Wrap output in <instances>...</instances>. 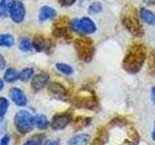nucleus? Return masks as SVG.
<instances>
[{
  "label": "nucleus",
  "mask_w": 155,
  "mask_h": 145,
  "mask_svg": "<svg viewBox=\"0 0 155 145\" xmlns=\"http://www.w3.org/2000/svg\"><path fill=\"white\" fill-rule=\"evenodd\" d=\"M147 50L140 44H133L131 46L122 61L123 69L129 74H137L143 68L147 60Z\"/></svg>",
  "instance_id": "nucleus-1"
},
{
  "label": "nucleus",
  "mask_w": 155,
  "mask_h": 145,
  "mask_svg": "<svg viewBox=\"0 0 155 145\" xmlns=\"http://www.w3.org/2000/svg\"><path fill=\"white\" fill-rule=\"evenodd\" d=\"M140 18L139 12L132 5L125 6L120 17L124 28L135 37H142L143 35V27Z\"/></svg>",
  "instance_id": "nucleus-2"
},
{
  "label": "nucleus",
  "mask_w": 155,
  "mask_h": 145,
  "mask_svg": "<svg viewBox=\"0 0 155 145\" xmlns=\"http://www.w3.org/2000/svg\"><path fill=\"white\" fill-rule=\"evenodd\" d=\"M74 46L80 60L84 63H89L92 61L95 54V45L90 38H78L74 42Z\"/></svg>",
  "instance_id": "nucleus-3"
},
{
  "label": "nucleus",
  "mask_w": 155,
  "mask_h": 145,
  "mask_svg": "<svg viewBox=\"0 0 155 145\" xmlns=\"http://www.w3.org/2000/svg\"><path fill=\"white\" fill-rule=\"evenodd\" d=\"M14 124L18 133L22 134H28L34 128V116L29 111L21 109L15 115Z\"/></svg>",
  "instance_id": "nucleus-4"
},
{
  "label": "nucleus",
  "mask_w": 155,
  "mask_h": 145,
  "mask_svg": "<svg viewBox=\"0 0 155 145\" xmlns=\"http://www.w3.org/2000/svg\"><path fill=\"white\" fill-rule=\"evenodd\" d=\"M71 30L79 34H93L97 30V26L94 21L88 17H84L81 18H75L70 21Z\"/></svg>",
  "instance_id": "nucleus-5"
},
{
  "label": "nucleus",
  "mask_w": 155,
  "mask_h": 145,
  "mask_svg": "<svg viewBox=\"0 0 155 145\" xmlns=\"http://www.w3.org/2000/svg\"><path fill=\"white\" fill-rule=\"evenodd\" d=\"M26 10L21 0H12L9 8V16L15 23H21L25 18Z\"/></svg>",
  "instance_id": "nucleus-6"
},
{
  "label": "nucleus",
  "mask_w": 155,
  "mask_h": 145,
  "mask_svg": "<svg viewBox=\"0 0 155 145\" xmlns=\"http://www.w3.org/2000/svg\"><path fill=\"white\" fill-rule=\"evenodd\" d=\"M73 105L78 108H84V109H90L94 110L97 105H98V101L96 97L91 96H78L75 97L72 101Z\"/></svg>",
  "instance_id": "nucleus-7"
},
{
  "label": "nucleus",
  "mask_w": 155,
  "mask_h": 145,
  "mask_svg": "<svg viewBox=\"0 0 155 145\" xmlns=\"http://www.w3.org/2000/svg\"><path fill=\"white\" fill-rule=\"evenodd\" d=\"M69 27H70L69 19L65 17L60 18L54 23V25H53V28H52L53 36H55L57 38L70 39L71 36L69 34Z\"/></svg>",
  "instance_id": "nucleus-8"
},
{
  "label": "nucleus",
  "mask_w": 155,
  "mask_h": 145,
  "mask_svg": "<svg viewBox=\"0 0 155 145\" xmlns=\"http://www.w3.org/2000/svg\"><path fill=\"white\" fill-rule=\"evenodd\" d=\"M72 121V114L70 112H63L53 116L51 122V127L53 130H64Z\"/></svg>",
  "instance_id": "nucleus-9"
},
{
  "label": "nucleus",
  "mask_w": 155,
  "mask_h": 145,
  "mask_svg": "<svg viewBox=\"0 0 155 145\" xmlns=\"http://www.w3.org/2000/svg\"><path fill=\"white\" fill-rule=\"evenodd\" d=\"M32 46L33 48L37 52L45 51L47 53L51 52V50L53 47V43L43 35H35L32 40Z\"/></svg>",
  "instance_id": "nucleus-10"
},
{
  "label": "nucleus",
  "mask_w": 155,
  "mask_h": 145,
  "mask_svg": "<svg viewBox=\"0 0 155 145\" xmlns=\"http://www.w3.org/2000/svg\"><path fill=\"white\" fill-rule=\"evenodd\" d=\"M50 76L48 72H41L37 75H34L31 79V88L34 92H39L45 88L48 84Z\"/></svg>",
  "instance_id": "nucleus-11"
},
{
  "label": "nucleus",
  "mask_w": 155,
  "mask_h": 145,
  "mask_svg": "<svg viewBox=\"0 0 155 145\" xmlns=\"http://www.w3.org/2000/svg\"><path fill=\"white\" fill-rule=\"evenodd\" d=\"M9 95L14 104H16L18 106L23 108L27 105V97L25 93L18 87H12L9 91Z\"/></svg>",
  "instance_id": "nucleus-12"
},
{
  "label": "nucleus",
  "mask_w": 155,
  "mask_h": 145,
  "mask_svg": "<svg viewBox=\"0 0 155 145\" xmlns=\"http://www.w3.org/2000/svg\"><path fill=\"white\" fill-rule=\"evenodd\" d=\"M48 92L57 99H66L68 96V91L59 82H50L48 84Z\"/></svg>",
  "instance_id": "nucleus-13"
},
{
  "label": "nucleus",
  "mask_w": 155,
  "mask_h": 145,
  "mask_svg": "<svg viewBox=\"0 0 155 145\" xmlns=\"http://www.w3.org/2000/svg\"><path fill=\"white\" fill-rule=\"evenodd\" d=\"M56 17V11L51 6H43L41 7L40 11H39L38 14V19L39 21L44 22L47 21H50Z\"/></svg>",
  "instance_id": "nucleus-14"
},
{
  "label": "nucleus",
  "mask_w": 155,
  "mask_h": 145,
  "mask_svg": "<svg viewBox=\"0 0 155 145\" xmlns=\"http://www.w3.org/2000/svg\"><path fill=\"white\" fill-rule=\"evenodd\" d=\"M90 135L88 134H78L69 139L68 145H87L90 141Z\"/></svg>",
  "instance_id": "nucleus-15"
},
{
  "label": "nucleus",
  "mask_w": 155,
  "mask_h": 145,
  "mask_svg": "<svg viewBox=\"0 0 155 145\" xmlns=\"http://www.w3.org/2000/svg\"><path fill=\"white\" fill-rule=\"evenodd\" d=\"M140 18L143 21H144L145 23L149 24V25H154L155 24V14L150 11V10L147 9V8H140Z\"/></svg>",
  "instance_id": "nucleus-16"
},
{
  "label": "nucleus",
  "mask_w": 155,
  "mask_h": 145,
  "mask_svg": "<svg viewBox=\"0 0 155 145\" xmlns=\"http://www.w3.org/2000/svg\"><path fill=\"white\" fill-rule=\"evenodd\" d=\"M51 123L48 122L46 115L44 114H37L34 116V126L39 130H46L48 128Z\"/></svg>",
  "instance_id": "nucleus-17"
},
{
  "label": "nucleus",
  "mask_w": 155,
  "mask_h": 145,
  "mask_svg": "<svg viewBox=\"0 0 155 145\" xmlns=\"http://www.w3.org/2000/svg\"><path fill=\"white\" fill-rule=\"evenodd\" d=\"M91 123V118L89 117H84V116H79L77 117L74 122V129L75 130H81L84 129L87 126H89Z\"/></svg>",
  "instance_id": "nucleus-18"
},
{
  "label": "nucleus",
  "mask_w": 155,
  "mask_h": 145,
  "mask_svg": "<svg viewBox=\"0 0 155 145\" xmlns=\"http://www.w3.org/2000/svg\"><path fill=\"white\" fill-rule=\"evenodd\" d=\"M18 75L19 72H18L16 69L8 68L4 72V80L8 83H12V82H15L17 79H18Z\"/></svg>",
  "instance_id": "nucleus-19"
},
{
  "label": "nucleus",
  "mask_w": 155,
  "mask_h": 145,
  "mask_svg": "<svg viewBox=\"0 0 155 145\" xmlns=\"http://www.w3.org/2000/svg\"><path fill=\"white\" fill-rule=\"evenodd\" d=\"M15 45V38L11 34H1L0 35V47H12Z\"/></svg>",
  "instance_id": "nucleus-20"
},
{
  "label": "nucleus",
  "mask_w": 155,
  "mask_h": 145,
  "mask_svg": "<svg viewBox=\"0 0 155 145\" xmlns=\"http://www.w3.org/2000/svg\"><path fill=\"white\" fill-rule=\"evenodd\" d=\"M33 76H34V69L33 68L27 67L21 71V72H19V75H18V79L23 82H26L32 79Z\"/></svg>",
  "instance_id": "nucleus-21"
},
{
  "label": "nucleus",
  "mask_w": 155,
  "mask_h": 145,
  "mask_svg": "<svg viewBox=\"0 0 155 145\" xmlns=\"http://www.w3.org/2000/svg\"><path fill=\"white\" fill-rule=\"evenodd\" d=\"M107 141H108V133L105 129H103L102 130H99L91 145H105Z\"/></svg>",
  "instance_id": "nucleus-22"
},
{
  "label": "nucleus",
  "mask_w": 155,
  "mask_h": 145,
  "mask_svg": "<svg viewBox=\"0 0 155 145\" xmlns=\"http://www.w3.org/2000/svg\"><path fill=\"white\" fill-rule=\"evenodd\" d=\"M55 68L58 72H61V74H63V75H65V76H71L73 72H74L73 67L66 64V63L58 62L55 64Z\"/></svg>",
  "instance_id": "nucleus-23"
},
{
  "label": "nucleus",
  "mask_w": 155,
  "mask_h": 145,
  "mask_svg": "<svg viewBox=\"0 0 155 145\" xmlns=\"http://www.w3.org/2000/svg\"><path fill=\"white\" fill-rule=\"evenodd\" d=\"M18 47L21 51H24V52L31 51V50L33 48L32 41L27 37H23L21 39V41L18 43Z\"/></svg>",
  "instance_id": "nucleus-24"
},
{
  "label": "nucleus",
  "mask_w": 155,
  "mask_h": 145,
  "mask_svg": "<svg viewBox=\"0 0 155 145\" xmlns=\"http://www.w3.org/2000/svg\"><path fill=\"white\" fill-rule=\"evenodd\" d=\"M44 138H45V135L43 134H34L33 137H31L27 140V141L24 142L23 145H42Z\"/></svg>",
  "instance_id": "nucleus-25"
},
{
  "label": "nucleus",
  "mask_w": 155,
  "mask_h": 145,
  "mask_svg": "<svg viewBox=\"0 0 155 145\" xmlns=\"http://www.w3.org/2000/svg\"><path fill=\"white\" fill-rule=\"evenodd\" d=\"M12 0H1L0 1V18H6L9 14V8Z\"/></svg>",
  "instance_id": "nucleus-26"
},
{
  "label": "nucleus",
  "mask_w": 155,
  "mask_h": 145,
  "mask_svg": "<svg viewBox=\"0 0 155 145\" xmlns=\"http://www.w3.org/2000/svg\"><path fill=\"white\" fill-rule=\"evenodd\" d=\"M9 101L5 97H0V119H3L9 108Z\"/></svg>",
  "instance_id": "nucleus-27"
},
{
  "label": "nucleus",
  "mask_w": 155,
  "mask_h": 145,
  "mask_svg": "<svg viewBox=\"0 0 155 145\" xmlns=\"http://www.w3.org/2000/svg\"><path fill=\"white\" fill-rule=\"evenodd\" d=\"M148 72L150 76H155V51H151L148 55Z\"/></svg>",
  "instance_id": "nucleus-28"
},
{
  "label": "nucleus",
  "mask_w": 155,
  "mask_h": 145,
  "mask_svg": "<svg viewBox=\"0 0 155 145\" xmlns=\"http://www.w3.org/2000/svg\"><path fill=\"white\" fill-rule=\"evenodd\" d=\"M89 13L90 14H98L100 12H102V10H103V6H102V4L99 3V2H93L90 6H89Z\"/></svg>",
  "instance_id": "nucleus-29"
},
{
  "label": "nucleus",
  "mask_w": 155,
  "mask_h": 145,
  "mask_svg": "<svg viewBox=\"0 0 155 145\" xmlns=\"http://www.w3.org/2000/svg\"><path fill=\"white\" fill-rule=\"evenodd\" d=\"M127 121H126L125 119H123V118H119V117H116V118H114L111 122L110 123V126L111 127H114V126H116V127H121V126H126L127 124Z\"/></svg>",
  "instance_id": "nucleus-30"
},
{
  "label": "nucleus",
  "mask_w": 155,
  "mask_h": 145,
  "mask_svg": "<svg viewBox=\"0 0 155 145\" xmlns=\"http://www.w3.org/2000/svg\"><path fill=\"white\" fill-rule=\"evenodd\" d=\"M57 1L62 7H71L76 3L77 0H57Z\"/></svg>",
  "instance_id": "nucleus-31"
},
{
  "label": "nucleus",
  "mask_w": 155,
  "mask_h": 145,
  "mask_svg": "<svg viewBox=\"0 0 155 145\" xmlns=\"http://www.w3.org/2000/svg\"><path fill=\"white\" fill-rule=\"evenodd\" d=\"M10 141H11V138H10L9 134H5L0 139V145H9Z\"/></svg>",
  "instance_id": "nucleus-32"
},
{
  "label": "nucleus",
  "mask_w": 155,
  "mask_h": 145,
  "mask_svg": "<svg viewBox=\"0 0 155 145\" xmlns=\"http://www.w3.org/2000/svg\"><path fill=\"white\" fill-rule=\"evenodd\" d=\"M44 145H60V141L59 139H50L47 140Z\"/></svg>",
  "instance_id": "nucleus-33"
},
{
  "label": "nucleus",
  "mask_w": 155,
  "mask_h": 145,
  "mask_svg": "<svg viewBox=\"0 0 155 145\" xmlns=\"http://www.w3.org/2000/svg\"><path fill=\"white\" fill-rule=\"evenodd\" d=\"M6 68V60L3 55L0 54V70H4Z\"/></svg>",
  "instance_id": "nucleus-34"
},
{
  "label": "nucleus",
  "mask_w": 155,
  "mask_h": 145,
  "mask_svg": "<svg viewBox=\"0 0 155 145\" xmlns=\"http://www.w3.org/2000/svg\"><path fill=\"white\" fill-rule=\"evenodd\" d=\"M5 130H6V124H5L3 120H1L0 121V134L4 133Z\"/></svg>",
  "instance_id": "nucleus-35"
},
{
  "label": "nucleus",
  "mask_w": 155,
  "mask_h": 145,
  "mask_svg": "<svg viewBox=\"0 0 155 145\" xmlns=\"http://www.w3.org/2000/svg\"><path fill=\"white\" fill-rule=\"evenodd\" d=\"M150 98H151L152 103L155 105V86L151 88V92H150Z\"/></svg>",
  "instance_id": "nucleus-36"
},
{
  "label": "nucleus",
  "mask_w": 155,
  "mask_h": 145,
  "mask_svg": "<svg viewBox=\"0 0 155 145\" xmlns=\"http://www.w3.org/2000/svg\"><path fill=\"white\" fill-rule=\"evenodd\" d=\"M4 88V80L0 79V91H2Z\"/></svg>",
  "instance_id": "nucleus-37"
},
{
  "label": "nucleus",
  "mask_w": 155,
  "mask_h": 145,
  "mask_svg": "<svg viewBox=\"0 0 155 145\" xmlns=\"http://www.w3.org/2000/svg\"><path fill=\"white\" fill-rule=\"evenodd\" d=\"M152 139L155 141V122H154V127H153V130H152Z\"/></svg>",
  "instance_id": "nucleus-38"
},
{
  "label": "nucleus",
  "mask_w": 155,
  "mask_h": 145,
  "mask_svg": "<svg viewBox=\"0 0 155 145\" xmlns=\"http://www.w3.org/2000/svg\"><path fill=\"white\" fill-rule=\"evenodd\" d=\"M147 1L148 3H151V4L155 3V0H147Z\"/></svg>",
  "instance_id": "nucleus-39"
}]
</instances>
